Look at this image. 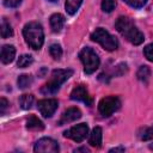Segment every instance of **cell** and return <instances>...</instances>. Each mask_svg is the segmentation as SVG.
I'll return each mask as SVG.
<instances>
[{"label":"cell","instance_id":"obj_1","mask_svg":"<svg viewBox=\"0 0 153 153\" xmlns=\"http://www.w3.org/2000/svg\"><path fill=\"white\" fill-rule=\"evenodd\" d=\"M115 27L127 41H129L134 45L141 44L145 39L143 33L137 29L135 23L128 17H124V16L118 17L115 23Z\"/></svg>","mask_w":153,"mask_h":153},{"label":"cell","instance_id":"obj_2","mask_svg":"<svg viewBox=\"0 0 153 153\" xmlns=\"http://www.w3.org/2000/svg\"><path fill=\"white\" fill-rule=\"evenodd\" d=\"M23 36H24L27 45L35 50L39 49L43 45V42H44L43 27L37 22H30V23L25 24V26L23 29Z\"/></svg>","mask_w":153,"mask_h":153},{"label":"cell","instance_id":"obj_3","mask_svg":"<svg viewBox=\"0 0 153 153\" xmlns=\"http://www.w3.org/2000/svg\"><path fill=\"white\" fill-rule=\"evenodd\" d=\"M72 74H73L72 69H55V71H53L49 81L42 86L41 92L43 94H55L60 90L61 85L72 76Z\"/></svg>","mask_w":153,"mask_h":153},{"label":"cell","instance_id":"obj_4","mask_svg":"<svg viewBox=\"0 0 153 153\" xmlns=\"http://www.w3.org/2000/svg\"><path fill=\"white\" fill-rule=\"evenodd\" d=\"M91 39L94 41V42H97V43H99V44H100L105 50H108V51L116 50L117 47H118L117 39H116L112 35H110V33H109L105 29H103V27L96 29V30L92 32V35H91Z\"/></svg>","mask_w":153,"mask_h":153},{"label":"cell","instance_id":"obj_5","mask_svg":"<svg viewBox=\"0 0 153 153\" xmlns=\"http://www.w3.org/2000/svg\"><path fill=\"white\" fill-rule=\"evenodd\" d=\"M79 59L84 65V72L86 74H92L99 67V57L97 53L88 47L80 50Z\"/></svg>","mask_w":153,"mask_h":153},{"label":"cell","instance_id":"obj_6","mask_svg":"<svg viewBox=\"0 0 153 153\" xmlns=\"http://www.w3.org/2000/svg\"><path fill=\"white\" fill-rule=\"evenodd\" d=\"M121 106V100L116 96H108L100 99L98 103V111L102 116L109 117L111 116L115 111H117Z\"/></svg>","mask_w":153,"mask_h":153},{"label":"cell","instance_id":"obj_7","mask_svg":"<svg viewBox=\"0 0 153 153\" xmlns=\"http://www.w3.org/2000/svg\"><path fill=\"white\" fill-rule=\"evenodd\" d=\"M88 134V126L86 123H80V124H76L72 128H69L68 130H66L63 133L65 137H68V139H72L73 141L75 142H81L86 139Z\"/></svg>","mask_w":153,"mask_h":153},{"label":"cell","instance_id":"obj_8","mask_svg":"<svg viewBox=\"0 0 153 153\" xmlns=\"http://www.w3.org/2000/svg\"><path fill=\"white\" fill-rule=\"evenodd\" d=\"M33 151L37 153H56L60 151V147L55 140L50 137H42L36 142Z\"/></svg>","mask_w":153,"mask_h":153},{"label":"cell","instance_id":"obj_9","mask_svg":"<svg viewBox=\"0 0 153 153\" xmlns=\"http://www.w3.org/2000/svg\"><path fill=\"white\" fill-rule=\"evenodd\" d=\"M59 106V102L54 98H48V99H41L37 103V108L41 112V115L45 118L51 117L54 115V112L57 110Z\"/></svg>","mask_w":153,"mask_h":153},{"label":"cell","instance_id":"obj_10","mask_svg":"<svg viewBox=\"0 0 153 153\" xmlns=\"http://www.w3.org/2000/svg\"><path fill=\"white\" fill-rule=\"evenodd\" d=\"M71 99L82 102L87 106L92 105V98H91L86 86H84V85H78V86H75L73 88V91L71 92Z\"/></svg>","mask_w":153,"mask_h":153},{"label":"cell","instance_id":"obj_11","mask_svg":"<svg viewBox=\"0 0 153 153\" xmlns=\"http://www.w3.org/2000/svg\"><path fill=\"white\" fill-rule=\"evenodd\" d=\"M81 117V111L80 109L73 106V108H69L67 109L62 115H61V118L59 120L57 124L59 126H63V124H68L71 122H74L76 120H79Z\"/></svg>","mask_w":153,"mask_h":153},{"label":"cell","instance_id":"obj_12","mask_svg":"<svg viewBox=\"0 0 153 153\" xmlns=\"http://www.w3.org/2000/svg\"><path fill=\"white\" fill-rule=\"evenodd\" d=\"M14 56H16V48L11 44H5L2 48H1V54H0V59H1V62L7 65V63H11L13 60H14Z\"/></svg>","mask_w":153,"mask_h":153},{"label":"cell","instance_id":"obj_13","mask_svg":"<svg viewBox=\"0 0 153 153\" xmlns=\"http://www.w3.org/2000/svg\"><path fill=\"white\" fill-rule=\"evenodd\" d=\"M65 22H66V19L61 13H54L50 17V27H51V30L54 32H60L61 29L65 25Z\"/></svg>","mask_w":153,"mask_h":153},{"label":"cell","instance_id":"obj_14","mask_svg":"<svg viewBox=\"0 0 153 153\" xmlns=\"http://www.w3.org/2000/svg\"><path fill=\"white\" fill-rule=\"evenodd\" d=\"M102 128L100 127H94L90 134L88 137V143L93 147H100L102 146Z\"/></svg>","mask_w":153,"mask_h":153},{"label":"cell","instance_id":"obj_15","mask_svg":"<svg viewBox=\"0 0 153 153\" xmlns=\"http://www.w3.org/2000/svg\"><path fill=\"white\" fill-rule=\"evenodd\" d=\"M26 128L30 130H43L44 124L38 117H36L35 115H31L26 121Z\"/></svg>","mask_w":153,"mask_h":153},{"label":"cell","instance_id":"obj_16","mask_svg":"<svg viewBox=\"0 0 153 153\" xmlns=\"http://www.w3.org/2000/svg\"><path fill=\"white\" fill-rule=\"evenodd\" d=\"M33 100H35V98H33V96L32 94H22L20 96V98H19V104H20V106H22V109H24V110H29V109H31V106H32V104H33Z\"/></svg>","mask_w":153,"mask_h":153},{"label":"cell","instance_id":"obj_17","mask_svg":"<svg viewBox=\"0 0 153 153\" xmlns=\"http://www.w3.org/2000/svg\"><path fill=\"white\" fill-rule=\"evenodd\" d=\"M81 2H82V0H66L65 7H66L67 13H69V14H72V16H73L74 13H76V11L79 10Z\"/></svg>","mask_w":153,"mask_h":153},{"label":"cell","instance_id":"obj_18","mask_svg":"<svg viewBox=\"0 0 153 153\" xmlns=\"http://www.w3.org/2000/svg\"><path fill=\"white\" fill-rule=\"evenodd\" d=\"M17 82H18V87L24 90V88H27L31 86V84L33 82V79L29 74H22V75H19Z\"/></svg>","mask_w":153,"mask_h":153},{"label":"cell","instance_id":"obj_19","mask_svg":"<svg viewBox=\"0 0 153 153\" xmlns=\"http://www.w3.org/2000/svg\"><path fill=\"white\" fill-rule=\"evenodd\" d=\"M136 76L140 81L142 82H147L149 76H151V69L147 67V66H141L139 69H137V73H136Z\"/></svg>","mask_w":153,"mask_h":153},{"label":"cell","instance_id":"obj_20","mask_svg":"<svg viewBox=\"0 0 153 153\" xmlns=\"http://www.w3.org/2000/svg\"><path fill=\"white\" fill-rule=\"evenodd\" d=\"M13 35V30H12V26L10 25V23L4 18L2 22H1V37L2 38H7L10 36Z\"/></svg>","mask_w":153,"mask_h":153},{"label":"cell","instance_id":"obj_21","mask_svg":"<svg viewBox=\"0 0 153 153\" xmlns=\"http://www.w3.org/2000/svg\"><path fill=\"white\" fill-rule=\"evenodd\" d=\"M49 54L51 55L53 59H55V60H60L61 56H62V48H61V45L57 44V43L51 44V45L49 47Z\"/></svg>","mask_w":153,"mask_h":153},{"label":"cell","instance_id":"obj_22","mask_svg":"<svg viewBox=\"0 0 153 153\" xmlns=\"http://www.w3.org/2000/svg\"><path fill=\"white\" fill-rule=\"evenodd\" d=\"M32 62H33L32 56L24 54V55L19 56V59H18V61H17V66H18L19 68H25V67H29Z\"/></svg>","mask_w":153,"mask_h":153},{"label":"cell","instance_id":"obj_23","mask_svg":"<svg viewBox=\"0 0 153 153\" xmlns=\"http://www.w3.org/2000/svg\"><path fill=\"white\" fill-rule=\"evenodd\" d=\"M116 7V0H102V10L104 12H111Z\"/></svg>","mask_w":153,"mask_h":153},{"label":"cell","instance_id":"obj_24","mask_svg":"<svg viewBox=\"0 0 153 153\" xmlns=\"http://www.w3.org/2000/svg\"><path fill=\"white\" fill-rule=\"evenodd\" d=\"M141 140H143V141L153 140V126L143 129V131L141 133Z\"/></svg>","mask_w":153,"mask_h":153},{"label":"cell","instance_id":"obj_25","mask_svg":"<svg viewBox=\"0 0 153 153\" xmlns=\"http://www.w3.org/2000/svg\"><path fill=\"white\" fill-rule=\"evenodd\" d=\"M126 4H128L130 7L133 8H141L145 6V4L147 2V0H123Z\"/></svg>","mask_w":153,"mask_h":153},{"label":"cell","instance_id":"obj_26","mask_svg":"<svg viewBox=\"0 0 153 153\" xmlns=\"http://www.w3.org/2000/svg\"><path fill=\"white\" fill-rule=\"evenodd\" d=\"M143 54L148 61L153 62V43H151L143 48Z\"/></svg>","mask_w":153,"mask_h":153},{"label":"cell","instance_id":"obj_27","mask_svg":"<svg viewBox=\"0 0 153 153\" xmlns=\"http://www.w3.org/2000/svg\"><path fill=\"white\" fill-rule=\"evenodd\" d=\"M22 1H23V0H4V5H5L6 7L14 8V7L19 6Z\"/></svg>","mask_w":153,"mask_h":153},{"label":"cell","instance_id":"obj_28","mask_svg":"<svg viewBox=\"0 0 153 153\" xmlns=\"http://www.w3.org/2000/svg\"><path fill=\"white\" fill-rule=\"evenodd\" d=\"M7 105H8V102L6 100V98H1L0 99V114L4 115L6 109H7Z\"/></svg>","mask_w":153,"mask_h":153},{"label":"cell","instance_id":"obj_29","mask_svg":"<svg viewBox=\"0 0 153 153\" xmlns=\"http://www.w3.org/2000/svg\"><path fill=\"white\" fill-rule=\"evenodd\" d=\"M74 152H88V149H87L86 147H80V148L74 149Z\"/></svg>","mask_w":153,"mask_h":153},{"label":"cell","instance_id":"obj_30","mask_svg":"<svg viewBox=\"0 0 153 153\" xmlns=\"http://www.w3.org/2000/svg\"><path fill=\"white\" fill-rule=\"evenodd\" d=\"M110 152H124V148H123V147H118V148H112V149H110Z\"/></svg>","mask_w":153,"mask_h":153},{"label":"cell","instance_id":"obj_31","mask_svg":"<svg viewBox=\"0 0 153 153\" xmlns=\"http://www.w3.org/2000/svg\"><path fill=\"white\" fill-rule=\"evenodd\" d=\"M48 1H50V2H55V1H57V0H48Z\"/></svg>","mask_w":153,"mask_h":153}]
</instances>
